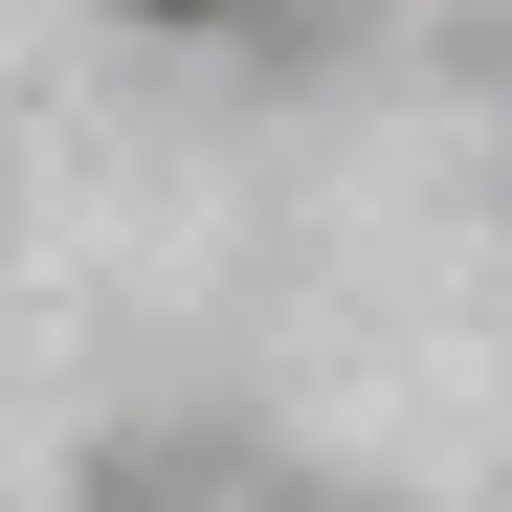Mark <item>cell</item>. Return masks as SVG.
I'll return each instance as SVG.
<instances>
[{"label": "cell", "instance_id": "6da1fadb", "mask_svg": "<svg viewBox=\"0 0 512 512\" xmlns=\"http://www.w3.org/2000/svg\"><path fill=\"white\" fill-rule=\"evenodd\" d=\"M156 23H201V0H156Z\"/></svg>", "mask_w": 512, "mask_h": 512}]
</instances>
